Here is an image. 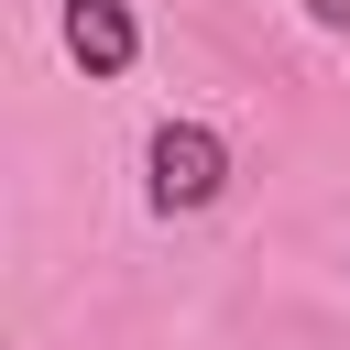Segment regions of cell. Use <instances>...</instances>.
Returning a JSON list of instances; mask_svg holds the SVG:
<instances>
[{"mask_svg": "<svg viewBox=\"0 0 350 350\" xmlns=\"http://www.w3.org/2000/svg\"><path fill=\"white\" fill-rule=\"evenodd\" d=\"M66 55H77L88 77H120V66L142 55V33H131L120 0H66Z\"/></svg>", "mask_w": 350, "mask_h": 350, "instance_id": "cell-2", "label": "cell"}, {"mask_svg": "<svg viewBox=\"0 0 350 350\" xmlns=\"http://www.w3.org/2000/svg\"><path fill=\"white\" fill-rule=\"evenodd\" d=\"M142 164H153V208H208V197L230 186V142H219L208 120H164Z\"/></svg>", "mask_w": 350, "mask_h": 350, "instance_id": "cell-1", "label": "cell"}, {"mask_svg": "<svg viewBox=\"0 0 350 350\" xmlns=\"http://www.w3.org/2000/svg\"><path fill=\"white\" fill-rule=\"evenodd\" d=\"M306 22H328V33H350V0H306Z\"/></svg>", "mask_w": 350, "mask_h": 350, "instance_id": "cell-3", "label": "cell"}]
</instances>
